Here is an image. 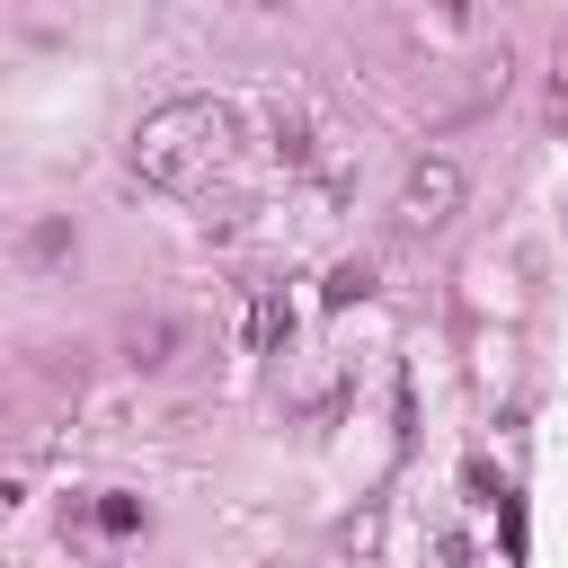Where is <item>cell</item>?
<instances>
[{"mask_svg": "<svg viewBox=\"0 0 568 568\" xmlns=\"http://www.w3.org/2000/svg\"><path fill=\"white\" fill-rule=\"evenodd\" d=\"M266 133H275V160H284V169H311V160H320V151H311V115L275 106V124H266Z\"/></svg>", "mask_w": 568, "mask_h": 568, "instance_id": "277c9868", "label": "cell"}, {"mask_svg": "<svg viewBox=\"0 0 568 568\" xmlns=\"http://www.w3.org/2000/svg\"><path fill=\"white\" fill-rule=\"evenodd\" d=\"M231 9H284V0H231Z\"/></svg>", "mask_w": 568, "mask_h": 568, "instance_id": "8992f818", "label": "cell"}, {"mask_svg": "<svg viewBox=\"0 0 568 568\" xmlns=\"http://www.w3.org/2000/svg\"><path fill=\"white\" fill-rule=\"evenodd\" d=\"M462 213V169L453 160H417L408 178H399V222L408 231H444Z\"/></svg>", "mask_w": 568, "mask_h": 568, "instance_id": "7a4b0ae2", "label": "cell"}, {"mask_svg": "<svg viewBox=\"0 0 568 568\" xmlns=\"http://www.w3.org/2000/svg\"><path fill=\"white\" fill-rule=\"evenodd\" d=\"M275 328H284V311H275V302H257V311H248V346H275Z\"/></svg>", "mask_w": 568, "mask_h": 568, "instance_id": "5b68a950", "label": "cell"}, {"mask_svg": "<svg viewBox=\"0 0 568 568\" xmlns=\"http://www.w3.org/2000/svg\"><path fill=\"white\" fill-rule=\"evenodd\" d=\"M231 142H240V115L222 98H169V106H151L133 124V169L151 186H169V195H195L231 160Z\"/></svg>", "mask_w": 568, "mask_h": 568, "instance_id": "6da1fadb", "label": "cell"}, {"mask_svg": "<svg viewBox=\"0 0 568 568\" xmlns=\"http://www.w3.org/2000/svg\"><path fill=\"white\" fill-rule=\"evenodd\" d=\"M186 346H195V328H186V320H169V311H133V320H124V337H115V355H124L133 373H169Z\"/></svg>", "mask_w": 568, "mask_h": 568, "instance_id": "3957f363", "label": "cell"}]
</instances>
